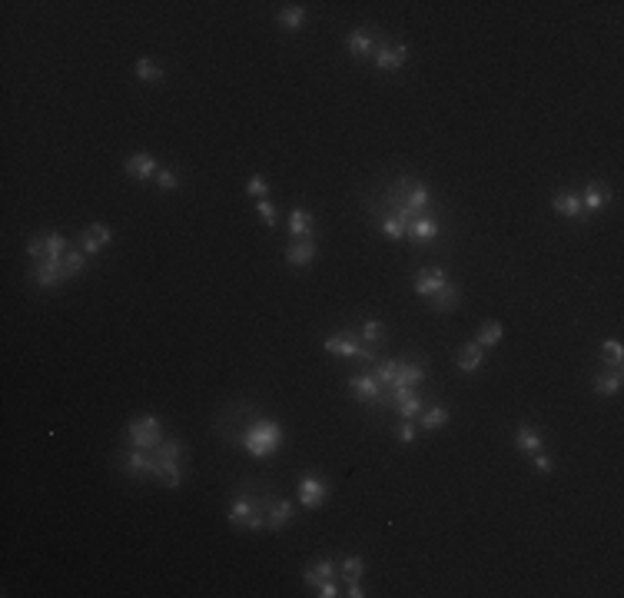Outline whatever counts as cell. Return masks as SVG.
Here are the masks:
<instances>
[{
	"label": "cell",
	"instance_id": "20",
	"mask_svg": "<svg viewBox=\"0 0 624 598\" xmlns=\"http://www.w3.org/2000/svg\"><path fill=\"white\" fill-rule=\"evenodd\" d=\"M406 236H412L416 243L418 239H422V243H425V239H435L438 236V219L428 217V213H418V217L406 226Z\"/></svg>",
	"mask_w": 624,
	"mask_h": 598
},
{
	"label": "cell",
	"instance_id": "12",
	"mask_svg": "<svg viewBox=\"0 0 624 598\" xmlns=\"http://www.w3.org/2000/svg\"><path fill=\"white\" fill-rule=\"evenodd\" d=\"M336 572H339V562L336 558H316V562H309L306 572H302V582H306L309 588H316L319 582H326V578H336Z\"/></svg>",
	"mask_w": 624,
	"mask_h": 598
},
{
	"label": "cell",
	"instance_id": "39",
	"mask_svg": "<svg viewBox=\"0 0 624 598\" xmlns=\"http://www.w3.org/2000/svg\"><path fill=\"white\" fill-rule=\"evenodd\" d=\"M362 339H365V346L382 343V323H379V319H365V323H362Z\"/></svg>",
	"mask_w": 624,
	"mask_h": 598
},
{
	"label": "cell",
	"instance_id": "23",
	"mask_svg": "<svg viewBox=\"0 0 624 598\" xmlns=\"http://www.w3.org/2000/svg\"><path fill=\"white\" fill-rule=\"evenodd\" d=\"M153 478L166 482V489H179V485H183V468H179V462H160V459H156Z\"/></svg>",
	"mask_w": 624,
	"mask_h": 598
},
{
	"label": "cell",
	"instance_id": "31",
	"mask_svg": "<svg viewBox=\"0 0 624 598\" xmlns=\"http://www.w3.org/2000/svg\"><path fill=\"white\" fill-rule=\"evenodd\" d=\"M395 409H399V415H402V419H416V415L425 413V403H422V396L408 392L406 399H399V403H395Z\"/></svg>",
	"mask_w": 624,
	"mask_h": 598
},
{
	"label": "cell",
	"instance_id": "41",
	"mask_svg": "<svg viewBox=\"0 0 624 598\" xmlns=\"http://www.w3.org/2000/svg\"><path fill=\"white\" fill-rule=\"evenodd\" d=\"M416 419H402V422L395 425V439H399V442H412V439H416Z\"/></svg>",
	"mask_w": 624,
	"mask_h": 598
},
{
	"label": "cell",
	"instance_id": "30",
	"mask_svg": "<svg viewBox=\"0 0 624 598\" xmlns=\"http://www.w3.org/2000/svg\"><path fill=\"white\" fill-rule=\"evenodd\" d=\"M136 76H140L143 84H160V80H163V70H160V64H156V60L140 57V60H136Z\"/></svg>",
	"mask_w": 624,
	"mask_h": 598
},
{
	"label": "cell",
	"instance_id": "24",
	"mask_svg": "<svg viewBox=\"0 0 624 598\" xmlns=\"http://www.w3.org/2000/svg\"><path fill=\"white\" fill-rule=\"evenodd\" d=\"M455 306H459V286L455 283H445L432 296V309H435V313H452Z\"/></svg>",
	"mask_w": 624,
	"mask_h": 598
},
{
	"label": "cell",
	"instance_id": "16",
	"mask_svg": "<svg viewBox=\"0 0 624 598\" xmlns=\"http://www.w3.org/2000/svg\"><path fill=\"white\" fill-rule=\"evenodd\" d=\"M289 522H293V502H289V499H276V502H269L266 529H269V532H283V529H285Z\"/></svg>",
	"mask_w": 624,
	"mask_h": 598
},
{
	"label": "cell",
	"instance_id": "40",
	"mask_svg": "<svg viewBox=\"0 0 624 598\" xmlns=\"http://www.w3.org/2000/svg\"><path fill=\"white\" fill-rule=\"evenodd\" d=\"M246 193L252 196V200H266V193H269V183H266V176H252L249 183H246Z\"/></svg>",
	"mask_w": 624,
	"mask_h": 598
},
{
	"label": "cell",
	"instance_id": "36",
	"mask_svg": "<svg viewBox=\"0 0 624 598\" xmlns=\"http://www.w3.org/2000/svg\"><path fill=\"white\" fill-rule=\"evenodd\" d=\"M339 572H342V578H362V575H365V558H359V555H349V558H342V562H339Z\"/></svg>",
	"mask_w": 624,
	"mask_h": 598
},
{
	"label": "cell",
	"instance_id": "26",
	"mask_svg": "<svg viewBox=\"0 0 624 598\" xmlns=\"http://www.w3.org/2000/svg\"><path fill=\"white\" fill-rule=\"evenodd\" d=\"M618 389H621V369L598 372V376H594V392H598V396H614Z\"/></svg>",
	"mask_w": 624,
	"mask_h": 598
},
{
	"label": "cell",
	"instance_id": "21",
	"mask_svg": "<svg viewBox=\"0 0 624 598\" xmlns=\"http://www.w3.org/2000/svg\"><path fill=\"white\" fill-rule=\"evenodd\" d=\"M312 229H316V219L309 217L306 209H289V233L296 239H312Z\"/></svg>",
	"mask_w": 624,
	"mask_h": 598
},
{
	"label": "cell",
	"instance_id": "15",
	"mask_svg": "<svg viewBox=\"0 0 624 598\" xmlns=\"http://www.w3.org/2000/svg\"><path fill=\"white\" fill-rule=\"evenodd\" d=\"M482 359H485V346L478 343V339H471V343H465V346L459 349L455 362H459L461 372H478L482 369Z\"/></svg>",
	"mask_w": 624,
	"mask_h": 598
},
{
	"label": "cell",
	"instance_id": "17",
	"mask_svg": "<svg viewBox=\"0 0 624 598\" xmlns=\"http://www.w3.org/2000/svg\"><path fill=\"white\" fill-rule=\"evenodd\" d=\"M406 57H408V47H406V44H399V47H379V50H375V60H372V64L379 67V70H385V74H389V70H399V67L406 64Z\"/></svg>",
	"mask_w": 624,
	"mask_h": 598
},
{
	"label": "cell",
	"instance_id": "7",
	"mask_svg": "<svg viewBox=\"0 0 624 598\" xmlns=\"http://www.w3.org/2000/svg\"><path fill=\"white\" fill-rule=\"evenodd\" d=\"M445 283H449V272L442 270V266H428V270H418V276H416V283H412V289H416L418 296L432 299V296H435Z\"/></svg>",
	"mask_w": 624,
	"mask_h": 598
},
{
	"label": "cell",
	"instance_id": "1",
	"mask_svg": "<svg viewBox=\"0 0 624 598\" xmlns=\"http://www.w3.org/2000/svg\"><path fill=\"white\" fill-rule=\"evenodd\" d=\"M242 446L249 449V456L266 459L283 446V425L273 419H256V422L242 432Z\"/></svg>",
	"mask_w": 624,
	"mask_h": 598
},
{
	"label": "cell",
	"instance_id": "6",
	"mask_svg": "<svg viewBox=\"0 0 624 598\" xmlns=\"http://www.w3.org/2000/svg\"><path fill=\"white\" fill-rule=\"evenodd\" d=\"M326 495H329V485L322 482L319 476H312V472H306V476L299 478V502L306 505V509H312L316 512L322 502H326Z\"/></svg>",
	"mask_w": 624,
	"mask_h": 598
},
{
	"label": "cell",
	"instance_id": "19",
	"mask_svg": "<svg viewBox=\"0 0 624 598\" xmlns=\"http://www.w3.org/2000/svg\"><path fill=\"white\" fill-rule=\"evenodd\" d=\"M551 209L558 213V217H568V219H578L584 209H581V196L575 190H561L555 200H551Z\"/></svg>",
	"mask_w": 624,
	"mask_h": 598
},
{
	"label": "cell",
	"instance_id": "33",
	"mask_svg": "<svg viewBox=\"0 0 624 598\" xmlns=\"http://www.w3.org/2000/svg\"><path fill=\"white\" fill-rule=\"evenodd\" d=\"M40 239H44V256H57V260L66 256V246H70V243H66L64 233H44Z\"/></svg>",
	"mask_w": 624,
	"mask_h": 598
},
{
	"label": "cell",
	"instance_id": "25",
	"mask_svg": "<svg viewBox=\"0 0 624 598\" xmlns=\"http://www.w3.org/2000/svg\"><path fill=\"white\" fill-rule=\"evenodd\" d=\"M276 21H279V27H283V30H299V27L306 23V7L289 4V7H283V11L276 13Z\"/></svg>",
	"mask_w": 624,
	"mask_h": 598
},
{
	"label": "cell",
	"instance_id": "37",
	"mask_svg": "<svg viewBox=\"0 0 624 598\" xmlns=\"http://www.w3.org/2000/svg\"><path fill=\"white\" fill-rule=\"evenodd\" d=\"M621 356H624V346L618 339H604L601 343V359H608L614 369H621Z\"/></svg>",
	"mask_w": 624,
	"mask_h": 598
},
{
	"label": "cell",
	"instance_id": "32",
	"mask_svg": "<svg viewBox=\"0 0 624 598\" xmlns=\"http://www.w3.org/2000/svg\"><path fill=\"white\" fill-rule=\"evenodd\" d=\"M445 422H449V409H445V406H432V409L422 413V429H425V432H435V429H442Z\"/></svg>",
	"mask_w": 624,
	"mask_h": 598
},
{
	"label": "cell",
	"instance_id": "22",
	"mask_svg": "<svg viewBox=\"0 0 624 598\" xmlns=\"http://www.w3.org/2000/svg\"><path fill=\"white\" fill-rule=\"evenodd\" d=\"M346 47H349V54L355 57V60H362V57L372 54V33L365 30V27H355V30L346 37Z\"/></svg>",
	"mask_w": 624,
	"mask_h": 598
},
{
	"label": "cell",
	"instance_id": "43",
	"mask_svg": "<svg viewBox=\"0 0 624 598\" xmlns=\"http://www.w3.org/2000/svg\"><path fill=\"white\" fill-rule=\"evenodd\" d=\"M156 183H160V190H163V193H170V190H176V186H179V176H176L173 170H160V173H156Z\"/></svg>",
	"mask_w": 624,
	"mask_h": 598
},
{
	"label": "cell",
	"instance_id": "42",
	"mask_svg": "<svg viewBox=\"0 0 624 598\" xmlns=\"http://www.w3.org/2000/svg\"><path fill=\"white\" fill-rule=\"evenodd\" d=\"M256 213H259V219H263L266 226H276V207L269 200H256Z\"/></svg>",
	"mask_w": 624,
	"mask_h": 598
},
{
	"label": "cell",
	"instance_id": "34",
	"mask_svg": "<svg viewBox=\"0 0 624 598\" xmlns=\"http://www.w3.org/2000/svg\"><path fill=\"white\" fill-rule=\"evenodd\" d=\"M399 366H402V362H395V359H385V362H379V366H375V379H379V386H389V389H392L395 386V379H399Z\"/></svg>",
	"mask_w": 624,
	"mask_h": 598
},
{
	"label": "cell",
	"instance_id": "38",
	"mask_svg": "<svg viewBox=\"0 0 624 598\" xmlns=\"http://www.w3.org/2000/svg\"><path fill=\"white\" fill-rule=\"evenodd\" d=\"M382 233L385 236H392V239H406V223L399 217H392V213H382Z\"/></svg>",
	"mask_w": 624,
	"mask_h": 598
},
{
	"label": "cell",
	"instance_id": "29",
	"mask_svg": "<svg viewBox=\"0 0 624 598\" xmlns=\"http://www.w3.org/2000/svg\"><path fill=\"white\" fill-rule=\"evenodd\" d=\"M187 452V446L183 442H176V439H163L160 446L153 449V456L160 459V462H179V456Z\"/></svg>",
	"mask_w": 624,
	"mask_h": 598
},
{
	"label": "cell",
	"instance_id": "8",
	"mask_svg": "<svg viewBox=\"0 0 624 598\" xmlns=\"http://www.w3.org/2000/svg\"><path fill=\"white\" fill-rule=\"evenodd\" d=\"M110 239H113V229L107 223H93L80 233V250L87 253V256H97L103 246H110Z\"/></svg>",
	"mask_w": 624,
	"mask_h": 598
},
{
	"label": "cell",
	"instance_id": "18",
	"mask_svg": "<svg viewBox=\"0 0 624 598\" xmlns=\"http://www.w3.org/2000/svg\"><path fill=\"white\" fill-rule=\"evenodd\" d=\"M515 446H518V452L535 456V452L545 449V439H541V432H538L535 425H518L515 429Z\"/></svg>",
	"mask_w": 624,
	"mask_h": 598
},
{
	"label": "cell",
	"instance_id": "35",
	"mask_svg": "<svg viewBox=\"0 0 624 598\" xmlns=\"http://www.w3.org/2000/svg\"><path fill=\"white\" fill-rule=\"evenodd\" d=\"M64 270H66V276H80V272L87 270V253L83 250H66Z\"/></svg>",
	"mask_w": 624,
	"mask_h": 598
},
{
	"label": "cell",
	"instance_id": "3",
	"mask_svg": "<svg viewBox=\"0 0 624 598\" xmlns=\"http://www.w3.org/2000/svg\"><path fill=\"white\" fill-rule=\"evenodd\" d=\"M326 352H332V356H346V359H359V362H372V349L355 343V339L346 336V333L329 336L326 339Z\"/></svg>",
	"mask_w": 624,
	"mask_h": 598
},
{
	"label": "cell",
	"instance_id": "14",
	"mask_svg": "<svg viewBox=\"0 0 624 598\" xmlns=\"http://www.w3.org/2000/svg\"><path fill=\"white\" fill-rule=\"evenodd\" d=\"M123 466L130 476H153L156 472V456L153 452H146V449H133L123 456Z\"/></svg>",
	"mask_w": 624,
	"mask_h": 598
},
{
	"label": "cell",
	"instance_id": "46",
	"mask_svg": "<svg viewBox=\"0 0 624 598\" xmlns=\"http://www.w3.org/2000/svg\"><path fill=\"white\" fill-rule=\"evenodd\" d=\"M346 588H349L346 595H352V598H362V595H365V592H362V585H359V578H346Z\"/></svg>",
	"mask_w": 624,
	"mask_h": 598
},
{
	"label": "cell",
	"instance_id": "5",
	"mask_svg": "<svg viewBox=\"0 0 624 598\" xmlns=\"http://www.w3.org/2000/svg\"><path fill=\"white\" fill-rule=\"evenodd\" d=\"M256 512H263V505L256 502V495H252V492H240V495L230 502V512H226V519H230L232 529H246V522H249Z\"/></svg>",
	"mask_w": 624,
	"mask_h": 598
},
{
	"label": "cell",
	"instance_id": "28",
	"mask_svg": "<svg viewBox=\"0 0 624 598\" xmlns=\"http://www.w3.org/2000/svg\"><path fill=\"white\" fill-rule=\"evenodd\" d=\"M502 336H505V329H502V323H498V319H485L482 329H478V343H482L485 349L498 346V343H502Z\"/></svg>",
	"mask_w": 624,
	"mask_h": 598
},
{
	"label": "cell",
	"instance_id": "44",
	"mask_svg": "<svg viewBox=\"0 0 624 598\" xmlns=\"http://www.w3.org/2000/svg\"><path fill=\"white\" fill-rule=\"evenodd\" d=\"M531 462H535V468H538V472H545V476H548V472H555V459L548 456L545 449H541V452H535V456H531Z\"/></svg>",
	"mask_w": 624,
	"mask_h": 598
},
{
	"label": "cell",
	"instance_id": "45",
	"mask_svg": "<svg viewBox=\"0 0 624 598\" xmlns=\"http://www.w3.org/2000/svg\"><path fill=\"white\" fill-rule=\"evenodd\" d=\"M316 595L319 598H336V595H339V585H336L332 578H326V582H319V585H316Z\"/></svg>",
	"mask_w": 624,
	"mask_h": 598
},
{
	"label": "cell",
	"instance_id": "27",
	"mask_svg": "<svg viewBox=\"0 0 624 598\" xmlns=\"http://www.w3.org/2000/svg\"><path fill=\"white\" fill-rule=\"evenodd\" d=\"M422 379H425V366H418V362H402V366H399V379H395V386H418Z\"/></svg>",
	"mask_w": 624,
	"mask_h": 598
},
{
	"label": "cell",
	"instance_id": "11",
	"mask_svg": "<svg viewBox=\"0 0 624 598\" xmlns=\"http://www.w3.org/2000/svg\"><path fill=\"white\" fill-rule=\"evenodd\" d=\"M608 200H611V186L601 183V180H591V183L584 186V193H581V209L598 213V209L608 207Z\"/></svg>",
	"mask_w": 624,
	"mask_h": 598
},
{
	"label": "cell",
	"instance_id": "2",
	"mask_svg": "<svg viewBox=\"0 0 624 598\" xmlns=\"http://www.w3.org/2000/svg\"><path fill=\"white\" fill-rule=\"evenodd\" d=\"M126 435H130L133 449L153 452V449L163 442V422H160L156 415H140V419H133V422L126 425Z\"/></svg>",
	"mask_w": 624,
	"mask_h": 598
},
{
	"label": "cell",
	"instance_id": "13",
	"mask_svg": "<svg viewBox=\"0 0 624 598\" xmlns=\"http://www.w3.org/2000/svg\"><path fill=\"white\" fill-rule=\"evenodd\" d=\"M316 256H319L316 239H296V243L285 246V263H289V266H309Z\"/></svg>",
	"mask_w": 624,
	"mask_h": 598
},
{
	"label": "cell",
	"instance_id": "4",
	"mask_svg": "<svg viewBox=\"0 0 624 598\" xmlns=\"http://www.w3.org/2000/svg\"><path fill=\"white\" fill-rule=\"evenodd\" d=\"M30 280L37 286L50 289V286L64 283V280H70V276H66V270H64V260H57V256H44V260H37V266H33V272H30Z\"/></svg>",
	"mask_w": 624,
	"mask_h": 598
},
{
	"label": "cell",
	"instance_id": "10",
	"mask_svg": "<svg viewBox=\"0 0 624 598\" xmlns=\"http://www.w3.org/2000/svg\"><path fill=\"white\" fill-rule=\"evenodd\" d=\"M123 170H126V176H133V180H150V176L160 173V163H156V156H150V153H133V156H126Z\"/></svg>",
	"mask_w": 624,
	"mask_h": 598
},
{
	"label": "cell",
	"instance_id": "9",
	"mask_svg": "<svg viewBox=\"0 0 624 598\" xmlns=\"http://www.w3.org/2000/svg\"><path fill=\"white\" fill-rule=\"evenodd\" d=\"M349 389L355 399H362V403H379V399H385L382 396V386H379V379H375L372 372H362V376H352L349 379Z\"/></svg>",
	"mask_w": 624,
	"mask_h": 598
}]
</instances>
